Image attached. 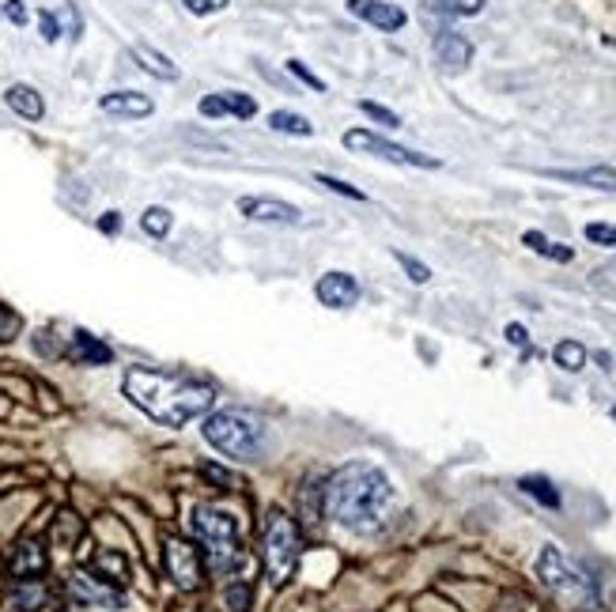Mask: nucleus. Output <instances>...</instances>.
<instances>
[{
	"instance_id": "f257e3e1",
	"label": "nucleus",
	"mask_w": 616,
	"mask_h": 612,
	"mask_svg": "<svg viewBox=\"0 0 616 612\" xmlns=\"http://www.w3.org/2000/svg\"><path fill=\"white\" fill-rule=\"evenodd\" d=\"M322 499H326V514L337 526L352 533H375L386 526L394 510V484L378 465L352 461L329 476Z\"/></svg>"
},
{
	"instance_id": "f03ea898",
	"label": "nucleus",
	"mask_w": 616,
	"mask_h": 612,
	"mask_svg": "<svg viewBox=\"0 0 616 612\" xmlns=\"http://www.w3.org/2000/svg\"><path fill=\"white\" fill-rule=\"evenodd\" d=\"M125 397L148 412L155 424L167 427H182L197 416H205L216 393L205 382H193V378H182V374H163V371H148V367H133L125 374Z\"/></svg>"
},
{
	"instance_id": "7ed1b4c3",
	"label": "nucleus",
	"mask_w": 616,
	"mask_h": 612,
	"mask_svg": "<svg viewBox=\"0 0 616 612\" xmlns=\"http://www.w3.org/2000/svg\"><path fill=\"white\" fill-rule=\"evenodd\" d=\"M537 578L548 594L556 597L571 612H594L598 609V582L586 575L582 567L567 560L556 544H545L537 556Z\"/></svg>"
},
{
	"instance_id": "20e7f679",
	"label": "nucleus",
	"mask_w": 616,
	"mask_h": 612,
	"mask_svg": "<svg viewBox=\"0 0 616 612\" xmlns=\"http://www.w3.org/2000/svg\"><path fill=\"white\" fill-rule=\"evenodd\" d=\"M201 435H205L220 454L235 461H257L265 450H269V431L265 424L250 416V412H239V408H227V412H216L201 424Z\"/></svg>"
},
{
	"instance_id": "39448f33",
	"label": "nucleus",
	"mask_w": 616,
	"mask_h": 612,
	"mask_svg": "<svg viewBox=\"0 0 616 612\" xmlns=\"http://www.w3.org/2000/svg\"><path fill=\"white\" fill-rule=\"evenodd\" d=\"M299 556H303V533L284 510H273L261 529V563H265V575L273 578V586H284L295 575Z\"/></svg>"
},
{
	"instance_id": "423d86ee",
	"label": "nucleus",
	"mask_w": 616,
	"mask_h": 612,
	"mask_svg": "<svg viewBox=\"0 0 616 612\" xmlns=\"http://www.w3.org/2000/svg\"><path fill=\"white\" fill-rule=\"evenodd\" d=\"M193 533L205 544L212 567H227L231 560H239V522L216 507H197L193 510Z\"/></svg>"
},
{
	"instance_id": "0eeeda50",
	"label": "nucleus",
	"mask_w": 616,
	"mask_h": 612,
	"mask_svg": "<svg viewBox=\"0 0 616 612\" xmlns=\"http://www.w3.org/2000/svg\"><path fill=\"white\" fill-rule=\"evenodd\" d=\"M344 148L363 152V155H375V159H386V163H397V167H420V170L443 167L435 155H420V152H412V148H401V144L371 133V129H348V133H344Z\"/></svg>"
},
{
	"instance_id": "6e6552de",
	"label": "nucleus",
	"mask_w": 616,
	"mask_h": 612,
	"mask_svg": "<svg viewBox=\"0 0 616 612\" xmlns=\"http://www.w3.org/2000/svg\"><path fill=\"white\" fill-rule=\"evenodd\" d=\"M163 563H167V575L174 578L178 590H197L205 582V567H201V552L197 544L186 537H167L163 541Z\"/></svg>"
},
{
	"instance_id": "1a4fd4ad",
	"label": "nucleus",
	"mask_w": 616,
	"mask_h": 612,
	"mask_svg": "<svg viewBox=\"0 0 616 612\" xmlns=\"http://www.w3.org/2000/svg\"><path fill=\"white\" fill-rule=\"evenodd\" d=\"M239 212L250 223H265V227H295L303 220V212L288 201H276V197H242Z\"/></svg>"
},
{
	"instance_id": "9d476101",
	"label": "nucleus",
	"mask_w": 616,
	"mask_h": 612,
	"mask_svg": "<svg viewBox=\"0 0 616 612\" xmlns=\"http://www.w3.org/2000/svg\"><path fill=\"white\" fill-rule=\"evenodd\" d=\"M314 295H318V303L329 306V310H352V306L360 303V284H356L352 272L333 269L314 284Z\"/></svg>"
},
{
	"instance_id": "9b49d317",
	"label": "nucleus",
	"mask_w": 616,
	"mask_h": 612,
	"mask_svg": "<svg viewBox=\"0 0 616 612\" xmlns=\"http://www.w3.org/2000/svg\"><path fill=\"white\" fill-rule=\"evenodd\" d=\"M431 50H435L439 68H446V72H465V68L473 65V42L458 31H439L435 42H431Z\"/></svg>"
},
{
	"instance_id": "f8f14e48",
	"label": "nucleus",
	"mask_w": 616,
	"mask_h": 612,
	"mask_svg": "<svg viewBox=\"0 0 616 612\" xmlns=\"http://www.w3.org/2000/svg\"><path fill=\"white\" fill-rule=\"evenodd\" d=\"M348 12L352 16H360L363 23H371V27H378V31H401L405 23H409V16L397 8V4H390V0H348Z\"/></svg>"
},
{
	"instance_id": "ddd939ff",
	"label": "nucleus",
	"mask_w": 616,
	"mask_h": 612,
	"mask_svg": "<svg viewBox=\"0 0 616 612\" xmlns=\"http://www.w3.org/2000/svg\"><path fill=\"white\" fill-rule=\"evenodd\" d=\"M46 567H50V556H46V548L38 541H19L12 560H8V571L19 582H38V578L46 575Z\"/></svg>"
},
{
	"instance_id": "4468645a",
	"label": "nucleus",
	"mask_w": 616,
	"mask_h": 612,
	"mask_svg": "<svg viewBox=\"0 0 616 612\" xmlns=\"http://www.w3.org/2000/svg\"><path fill=\"white\" fill-rule=\"evenodd\" d=\"M201 114L205 118H254L257 114V102L242 91H220V95H208L201 99Z\"/></svg>"
},
{
	"instance_id": "2eb2a0df",
	"label": "nucleus",
	"mask_w": 616,
	"mask_h": 612,
	"mask_svg": "<svg viewBox=\"0 0 616 612\" xmlns=\"http://www.w3.org/2000/svg\"><path fill=\"white\" fill-rule=\"evenodd\" d=\"M99 110L103 114H114V118H148L155 110V102L140 91H110L99 99Z\"/></svg>"
},
{
	"instance_id": "dca6fc26",
	"label": "nucleus",
	"mask_w": 616,
	"mask_h": 612,
	"mask_svg": "<svg viewBox=\"0 0 616 612\" xmlns=\"http://www.w3.org/2000/svg\"><path fill=\"white\" fill-rule=\"evenodd\" d=\"M72 594L80 597V601H87V605H110V609H121V594L114 590V586H106V582H99L95 575H87V571H76V575L69 578Z\"/></svg>"
},
{
	"instance_id": "f3484780",
	"label": "nucleus",
	"mask_w": 616,
	"mask_h": 612,
	"mask_svg": "<svg viewBox=\"0 0 616 612\" xmlns=\"http://www.w3.org/2000/svg\"><path fill=\"white\" fill-rule=\"evenodd\" d=\"M4 102H8V110H16L23 121L46 118V99H42L31 84H12L8 91H4Z\"/></svg>"
},
{
	"instance_id": "a211bd4d",
	"label": "nucleus",
	"mask_w": 616,
	"mask_h": 612,
	"mask_svg": "<svg viewBox=\"0 0 616 612\" xmlns=\"http://www.w3.org/2000/svg\"><path fill=\"white\" fill-rule=\"evenodd\" d=\"M129 57H133V61L148 72V76H155V80H178V68H174L171 57H167V53H159L155 46H148V42L129 46Z\"/></svg>"
},
{
	"instance_id": "6ab92c4d",
	"label": "nucleus",
	"mask_w": 616,
	"mask_h": 612,
	"mask_svg": "<svg viewBox=\"0 0 616 612\" xmlns=\"http://www.w3.org/2000/svg\"><path fill=\"white\" fill-rule=\"evenodd\" d=\"M548 178H560V182H575V186H590V189H609V193H616V170H613V167H586V170H548Z\"/></svg>"
},
{
	"instance_id": "aec40b11",
	"label": "nucleus",
	"mask_w": 616,
	"mask_h": 612,
	"mask_svg": "<svg viewBox=\"0 0 616 612\" xmlns=\"http://www.w3.org/2000/svg\"><path fill=\"white\" fill-rule=\"evenodd\" d=\"M69 356L76 359V363H84V367H99V363H110V359H114V352H110V348H106L99 337H91V333H84V329H80V333L72 337Z\"/></svg>"
},
{
	"instance_id": "412c9836",
	"label": "nucleus",
	"mask_w": 616,
	"mask_h": 612,
	"mask_svg": "<svg viewBox=\"0 0 616 612\" xmlns=\"http://www.w3.org/2000/svg\"><path fill=\"white\" fill-rule=\"evenodd\" d=\"M424 12L446 19H469L484 12V0H424Z\"/></svg>"
},
{
	"instance_id": "4be33fe9",
	"label": "nucleus",
	"mask_w": 616,
	"mask_h": 612,
	"mask_svg": "<svg viewBox=\"0 0 616 612\" xmlns=\"http://www.w3.org/2000/svg\"><path fill=\"white\" fill-rule=\"evenodd\" d=\"M522 242L530 246L533 254L548 257V261H560V265H567V261L575 257V250H571V246H564V242H552V238H545L541 231H526V235H522Z\"/></svg>"
},
{
	"instance_id": "5701e85b",
	"label": "nucleus",
	"mask_w": 616,
	"mask_h": 612,
	"mask_svg": "<svg viewBox=\"0 0 616 612\" xmlns=\"http://www.w3.org/2000/svg\"><path fill=\"white\" fill-rule=\"evenodd\" d=\"M552 359H556V367L567 374H579L586 367V348H582L579 340H560L556 348H552Z\"/></svg>"
},
{
	"instance_id": "b1692460",
	"label": "nucleus",
	"mask_w": 616,
	"mask_h": 612,
	"mask_svg": "<svg viewBox=\"0 0 616 612\" xmlns=\"http://www.w3.org/2000/svg\"><path fill=\"white\" fill-rule=\"evenodd\" d=\"M269 129L273 133H291V136H314V125L303 114H291V110H273L269 114Z\"/></svg>"
},
{
	"instance_id": "393cba45",
	"label": "nucleus",
	"mask_w": 616,
	"mask_h": 612,
	"mask_svg": "<svg viewBox=\"0 0 616 612\" xmlns=\"http://www.w3.org/2000/svg\"><path fill=\"white\" fill-rule=\"evenodd\" d=\"M518 488H522L526 495H533L537 503H545L548 510L560 507V492L552 488V480H548V476H522V480H518Z\"/></svg>"
},
{
	"instance_id": "a878e982",
	"label": "nucleus",
	"mask_w": 616,
	"mask_h": 612,
	"mask_svg": "<svg viewBox=\"0 0 616 612\" xmlns=\"http://www.w3.org/2000/svg\"><path fill=\"white\" fill-rule=\"evenodd\" d=\"M171 212L167 208H159V204H152V208H144V216H140V227L148 231L152 238H163L171 235Z\"/></svg>"
},
{
	"instance_id": "bb28decb",
	"label": "nucleus",
	"mask_w": 616,
	"mask_h": 612,
	"mask_svg": "<svg viewBox=\"0 0 616 612\" xmlns=\"http://www.w3.org/2000/svg\"><path fill=\"white\" fill-rule=\"evenodd\" d=\"M394 261L401 265V269H405V276H409L412 284H428V280H431V269L424 265V261H416V257L401 254V250L394 254Z\"/></svg>"
},
{
	"instance_id": "cd10ccee",
	"label": "nucleus",
	"mask_w": 616,
	"mask_h": 612,
	"mask_svg": "<svg viewBox=\"0 0 616 612\" xmlns=\"http://www.w3.org/2000/svg\"><path fill=\"white\" fill-rule=\"evenodd\" d=\"M223 601H227V609H231V612H246V609H250V586H246V582H235V586H227Z\"/></svg>"
},
{
	"instance_id": "c85d7f7f",
	"label": "nucleus",
	"mask_w": 616,
	"mask_h": 612,
	"mask_svg": "<svg viewBox=\"0 0 616 612\" xmlns=\"http://www.w3.org/2000/svg\"><path fill=\"white\" fill-rule=\"evenodd\" d=\"M360 110L367 114V118H375L378 125H390V129H397V125H401V118H397L394 110H386V106H378V102H371V99H363Z\"/></svg>"
},
{
	"instance_id": "c756f323",
	"label": "nucleus",
	"mask_w": 616,
	"mask_h": 612,
	"mask_svg": "<svg viewBox=\"0 0 616 612\" xmlns=\"http://www.w3.org/2000/svg\"><path fill=\"white\" fill-rule=\"evenodd\" d=\"M586 238L594 246H616V223H586Z\"/></svg>"
},
{
	"instance_id": "7c9ffc66",
	"label": "nucleus",
	"mask_w": 616,
	"mask_h": 612,
	"mask_svg": "<svg viewBox=\"0 0 616 612\" xmlns=\"http://www.w3.org/2000/svg\"><path fill=\"white\" fill-rule=\"evenodd\" d=\"M314 178H318V186L333 189V193H341V197H352V201H367L360 189L348 186V182H341V178H333V174H314Z\"/></svg>"
},
{
	"instance_id": "2f4dec72",
	"label": "nucleus",
	"mask_w": 616,
	"mask_h": 612,
	"mask_svg": "<svg viewBox=\"0 0 616 612\" xmlns=\"http://www.w3.org/2000/svg\"><path fill=\"white\" fill-rule=\"evenodd\" d=\"M182 4H186V12H193V16H216L231 0H182Z\"/></svg>"
},
{
	"instance_id": "473e14b6",
	"label": "nucleus",
	"mask_w": 616,
	"mask_h": 612,
	"mask_svg": "<svg viewBox=\"0 0 616 612\" xmlns=\"http://www.w3.org/2000/svg\"><path fill=\"white\" fill-rule=\"evenodd\" d=\"M288 72H291V76H299V80H303L307 87H314V91H326V84H322V80H318V76H314V72L303 65V61H295V57L288 61Z\"/></svg>"
},
{
	"instance_id": "72a5a7b5",
	"label": "nucleus",
	"mask_w": 616,
	"mask_h": 612,
	"mask_svg": "<svg viewBox=\"0 0 616 612\" xmlns=\"http://www.w3.org/2000/svg\"><path fill=\"white\" fill-rule=\"evenodd\" d=\"M38 27H42V38H46V42H57V38H61V23H57L53 12H38Z\"/></svg>"
},
{
	"instance_id": "f704fd0d",
	"label": "nucleus",
	"mask_w": 616,
	"mask_h": 612,
	"mask_svg": "<svg viewBox=\"0 0 616 612\" xmlns=\"http://www.w3.org/2000/svg\"><path fill=\"white\" fill-rule=\"evenodd\" d=\"M4 16H8L12 27H23L27 23V4L23 0H4Z\"/></svg>"
},
{
	"instance_id": "c9c22d12",
	"label": "nucleus",
	"mask_w": 616,
	"mask_h": 612,
	"mask_svg": "<svg viewBox=\"0 0 616 612\" xmlns=\"http://www.w3.org/2000/svg\"><path fill=\"white\" fill-rule=\"evenodd\" d=\"M16 333H19V318L12 314V310L0 306V340H12Z\"/></svg>"
},
{
	"instance_id": "e433bc0d",
	"label": "nucleus",
	"mask_w": 616,
	"mask_h": 612,
	"mask_svg": "<svg viewBox=\"0 0 616 612\" xmlns=\"http://www.w3.org/2000/svg\"><path fill=\"white\" fill-rule=\"evenodd\" d=\"M507 340H511L514 348H526V344H530V333H526V325H518V322L507 325Z\"/></svg>"
},
{
	"instance_id": "4c0bfd02",
	"label": "nucleus",
	"mask_w": 616,
	"mask_h": 612,
	"mask_svg": "<svg viewBox=\"0 0 616 612\" xmlns=\"http://www.w3.org/2000/svg\"><path fill=\"white\" fill-rule=\"evenodd\" d=\"M99 231H103V235H118V231H121V216H118V212H106L103 220H99Z\"/></svg>"
},
{
	"instance_id": "58836bf2",
	"label": "nucleus",
	"mask_w": 616,
	"mask_h": 612,
	"mask_svg": "<svg viewBox=\"0 0 616 612\" xmlns=\"http://www.w3.org/2000/svg\"><path fill=\"white\" fill-rule=\"evenodd\" d=\"M80 533V522H65V514H61V526H57V541H72Z\"/></svg>"
},
{
	"instance_id": "ea45409f",
	"label": "nucleus",
	"mask_w": 616,
	"mask_h": 612,
	"mask_svg": "<svg viewBox=\"0 0 616 612\" xmlns=\"http://www.w3.org/2000/svg\"><path fill=\"white\" fill-rule=\"evenodd\" d=\"M201 473H205L208 480H216V484H220L223 492H227V488H231V476H227V473H220V469H216V465H205V469H201Z\"/></svg>"
},
{
	"instance_id": "a19ab883",
	"label": "nucleus",
	"mask_w": 616,
	"mask_h": 612,
	"mask_svg": "<svg viewBox=\"0 0 616 612\" xmlns=\"http://www.w3.org/2000/svg\"><path fill=\"white\" fill-rule=\"evenodd\" d=\"M61 19H65V27H69V38H80V16H76L72 8H65V12H61Z\"/></svg>"
},
{
	"instance_id": "79ce46f5",
	"label": "nucleus",
	"mask_w": 616,
	"mask_h": 612,
	"mask_svg": "<svg viewBox=\"0 0 616 612\" xmlns=\"http://www.w3.org/2000/svg\"><path fill=\"white\" fill-rule=\"evenodd\" d=\"M613 420H616V408H613Z\"/></svg>"
}]
</instances>
